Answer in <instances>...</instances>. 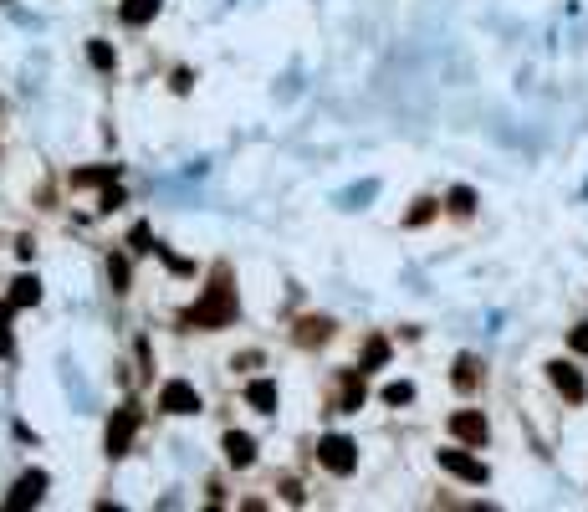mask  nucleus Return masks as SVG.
<instances>
[{
  "label": "nucleus",
  "mask_w": 588,
  "mask_h": 512,
  "mask_svg": "<svg viewBox=\"0 0 588 512\" xmlns=\"http://www.w3.org/2000/svg\"><path fill=\"white\" fill-rule=\"evenodd\" d=\"M159 410L164 416H200V389L190 379H169L159 389Z\"/></svg>",
  "instance_id": "423d86ee"
},
{
  "label": "nucleus",
  "mask_w": 588,
  "mask_h": 512,
  "mask_svg": "<svg viewBox=\"0 0 588 512\" xmlns=\"http://www.w3.org/2000/svg\"><path fill=\"white\" fill-rule=\"evenodd\" d=\"M118 16H123L128 26H143V21L159 16V0H123V5H118Z\"/></svg>",
  "instance_id": "f8f14e48"
},
{
  "label": "nucleus",
  "mask_w": 588,
  "mask_h": 512,
  "mask_svg": "<svg viewBox=\"0 0 588 512\" xmlns=\"http://www.w3.org/2000/svg\"><path fill=\"white\" fill-rule=\"evenodd\" d=\"M318 462L328 466L333 477H353V471H358V446H353L348 435H322Z\"/></svg>",
  "instance_id": "20e7f679"
},
{
  "label": "nucleus",
  "mask_w": 588,
  "mask_h": 512,
  "mask_svg": "<svg viewBox=\"0 0 588 512\" xmlns=\"http://www.w3.org/2000/svg\"><path fill=\"white\" fill-rule=\"evenodd\" d=\"M246 405H251V410H261V416H276V384H271V379L246 384Z\"/></svg>",
  "instance_id": "9b49d317"
},
{
  "label": "nucleus",
  "mask_w": 588,
  "mask_h": 512,
  "mask_svg": "<svg viewBox=\"0 0 588 512\" xmlns=\"http://www.w3.org/2000/svg\"><path fill=\"white\" fill-rule=\"evenodd\" d=\"M41 497H47V471H26V477L11 487L5 507H26V502H41Z\"/></svg>",
  "instance_id": "9d476101"
},
{
  "label": "nucleus",
  "mask_w": 588,
  "mask_h": 512,
  "mask_svg": "<svg viewBox=\"0 0 588 512\" xmlns=\"http://www.w3.org/2000/svg\"><path fill=\"white\" fill-rule=\"evenodd\" d=\"M389 364V338H368V349H364V374L368 369H384Z\"/></svg>",
  "instance_id": "2eb2a0df"
},
{
  "label": "nucleus",
  "mask_w": 588,
  "mask_h": 512,
  "mask_svg": "<svg viewBox=\"0 0 588 512\" xmlns=\"http://www.w3.org/2000/svg\"><path fill=\"white\" fill-rule=\"evenodd\" d=\"M221 446H225V462L236 466V471H246V466L256 462V441L246 431H225L221 435Z\"/></svg>",
  "instance_id": "1a4fd4ad"
},
{
  "label": "nucleus",
  "mask_w": 588,
  "mask_h": 512,
  "mask_svg": "<svg viewBox=\"0 0 588 512\" xmlns=\"http://www.w3.org/2000/svg\"><path fill=\"white\" fill-rule=\"evenodd\" d=\"M568 353L573 359H588V323H573L568 328Z\"/></svg>",
  "instance_id": "dca6fc26"
},
{
  "label": "nucleus",
  "mask_w": 588,
  "mask_h": 512,
  "mask_svg": "<svg viewBox=\"0 0 588 512\" xmlns=\"http://www.w3.org/2000/svg\"><path fill=\"white\" fill-rule=\"evenodd\" d=\"M139 405H123V410H113L108 420V456H128V441L139 435Z\"/></svg>",
  "instance_id": "0eeeda50"
},
{
  "label": "nucleus",
  "mask_w": 588,
  "mask_h": 512,
  "mask_svg": "<svg viewBox=\"0 0 588 512\" xmlns=\"http://www.w3.org/2000/svg\"><path fill=\"white\" fill-rule=\"evenodd\" d=\"M41 303V282L36 277H16L11 282V307H36Z\"/></svg>",
  "instance_id": "ddd939ff"
},
{
  "label": "nucleus",
  "mask_w": 588,
  "mask_h": 512,
  "mask_svg": "<svg viewBox=\"0 0 588 512\" xmlns=\"http://www.w3.org/2000/svg\"><path fill=\"white\" fill-rule=\"evenodd\" d=\"M108 277L118 292H128V256H108Z\"/></svg>",
  "instance_id": "6ab92c4d"
},
{
  "label": "nucleus",
  "mask_w": 588,
  "mask_h": 512,
  "mask_svg": "<svg viewBox=\"0 0 588 512\" xmlns=\"http://www.w3.org/2000/svg\"><path fill=\"white\" fill-rule=\"evenodd\" d=\"M446 206H450V215H476V190H471V185H456V190L446 195Z\"/></svg>",
  "instance_id": "4468645a"
},
{
  "label": "nucleus",
  "mask_w": 588,
  "mask_h": 512,
  "mask_svg": "<svg viewBox=\"0 0 588 512\" xmlns=\"http://www.w3.org/2000/svg\"><path fill=\"white\" fill-rule=\"evenodd\" d=\"M547 384L563 395V405H583L588 400V374L573 364V359H553V364H547Z\"/></svg>",
  "instance_id": "7ed1b4c3"
},
{
  "label": "nucleus",
  "mask_w": 588,
  "mask_h": 512,
  "mask_svg": "<svg viewBox=\"0 0 588 512\" xmlns=\"http://www.w3.org/2000/svg\"><path fill=\"white\" fill-rule=\"evenodd\" d=\"M87 57H93L97 72H113V51H108V41H93V47H87Z\"/></svg>",
  "instance_id": "aec40b11"
},
{
  "label": "nucleus",
  "mask_w": 588,
  "mask_h": 512,
  "mask_svg": "<svg viewBox=\"0 0 588 512\" xmlns=\"http://www.w3.org/2000/svg\"><path fill=\"white\" fill-rule=\"evenodd\" d=\"M435 210H440L435 200H414V210L404 215V225H425V221H435Z\"/></svg>",
  "instance_id": "a211bd4d"
},
{
  "label": "nucleus",
  "mask_w": 588,
  "mask_h": 512,
  "mask_svg": "<svg viewBox=\"0 0 588 512\" xmlns=\"http://www.w3.org/2000/svg\"><path fill=\"white\" fill-rule=\"evenodd\" d=\"M435 462H440V471H450V477L471 481V487H486V481H492V466L481 462V456H471L466 446H446V451H435Z\"/></svg>",
  "instance_id": "f03ea898"
},
{
  "label": "nucleus",
  "mask_w": 588,
  "mask_h": 512,
  "mask_svg": "<svg viewBox=\"0 0 588 512\" xmlns=\"http://www.w3.org/2000/svg\"><path fill=\"white\" fill-rule=\"evenodd\" d=\"M236 313H240V307H236V288H231V282H225V272H221V277L205 288V297H200L190 313H185V323H190V328H225Z\"/></svg>",
  "instance_id": "f257e3e1"
},
{
  "label": "nucleus",
  "mask_w": 588,
  "mask_h": 512,
  "mask_svg": "<svg viewBox=\"0 0 588 512\" xmlns=\"http://www.w3.org/2000/svg\"><path fill=\"white\" fill-rule=\"evenodd\" d=\"M450 435H456V441H461V446H486V441H492V420L481 416V410H450Z\"/></svg>",
  "instance_id": "39448f33"
},
{
  "label": "nucleus",
  "mask_w": 588,
  "mask_h": 512,
  "mask_svg": "<svg viewBox=\"0 0 588 512\" xmlns=\"http://www.w3.org/2000/svg\"><path fill=\"white\" fill-rule=\"evenodd\" d=\"M450 384H456L461 395H471V389H481V384H486V364H481L476 353H456V369H450Z\"/></svg>",
  "instance_id": "6e6552de"
},
{
  "label": "nucleus",
  "mask_w": 588,
  "mask_h": 512,
  "mask_svg": "<svg viewBox=\"0 0 588 512\" xmlns=\"http://www.w3.org/2000/svg\"><path fill=\"white\" fill-rule=\"evenodd\" d=\"M414 400V384L410 379H394L389 389H384V405H410Z\"/></svg>",
  "instance_id": "f3484780"
},
{
  "label": "nucleus",
  "mask_w": 588,
  "mask_h": 512,
  "mask_svg": "<svg viewBox=\"0 0 588 512\" xmlns=\"http://www.w3.org/2000/svg\"><path fill=\"white\" fill-rule=\"evenodd\" d=\"M5 353H11V313L0 307V359H5Z\"/></svg>",
  "instance_id": "412c9836"
}]
</instances>
